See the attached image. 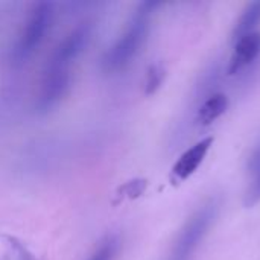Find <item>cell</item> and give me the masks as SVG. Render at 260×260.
I'll use <instances>...</instances> for the list:
<instances>
[{
  "label": "cell",
  "mask_w": 260,
  "mask_h": 260,
  "mask_svg": "<svg viewBox=\"0 0 260 260\" xmlns=\"http://www.w3.org/2000/svg\"><path fill=\"white\" fill-rule=\"evenodd\" d=\"M158 6L160 3L157 2H143L137 6L122 35L102 56L101 67L105 73H117L125 70L136 59L148 40L151 18Z\"/></svg>",
  "instance_id": "6da1fadb"
},
{
  "label": "cell",
  "mask_w": 260,
  "mask_h": 260,
  "mask_svg": "<svg viewBox=\"0 0 260 260\" xmlns=\"http://www.w3.org/2000/svg\"><path fill=\"white\" fill-rule=\"evenodd\" d=\"M55 18V5L50 2H38L29 11L14 46L9 52V62L14 67H23L40 49L49 34Z\"/></svg>",
  "instance_id": "7a4b0ae2"
},
{
  "label": "cell",
  "mask_w": 260,
  "mask_h": 260,
  "mask_svg": "<svg viewBox=\"0 0 260 260\" xmlns=\"http://www.w3.org/2000/svg\"><path fill=\"white\" fill-rule=\"evenodd\" d=\"M218 207L216 200H209L190 215L174 241L169 260H189L192 257L213 225L218 216Z\"/></svg>",
  "instance_id": "3957f363"
},
{
  "label": "cell",
  "mask_w": 260,
  "mask_h": 260,
  "mask_svg": "<svg viewBox=\"0 0 260 260\" xmlns=\"http://www.w3.org/2000/svg\"><path fill=\"white\" fill-rule=\"evenodd\" d=\"M70 87H72L70 70L46 67L34 102L35 113L43 116L53 111L69 94Z\"/></svg>",
  "instance_id": "277c9868"
},
{
  "label": "cell",
  "mask_w": 260,
  "mask_h": 260,
  "mask_svg": "<svg viewBox=\"0 0 260 260\" xmlns=\"http://www.w3.org/2000/svg\"><path fill=\"white\" fill-rule=\"evenodd\" d=\"M91 38H93V24L88 21L78 24L58 43L46 67L70 70V66L85 52Z\"/></svg>",
  "instance_id": "5b68a950"
},
{
  "label": "cell",
  "mask_w": 260,
  "mask_h": 260,
  "mask_svg": "<svg viewBox=\"0 0 260 260\" xmlns=\"http://www.w3.org/2000/svg\"><path fill=\"white\" fill-rule=\"evenodd\" d=\"M212 145H213V137H206L198 143H195L187 151H184L172 166V178L175 181H186L189 177H192L204 161Z\"/></svg>",
  "instance_id": "8992f818"
},
{
  "label": "cell",
  "mask_w": 260,
  "mask_h": 260,
  "mask_svg": "<svg viewBox=\"0 0 260 260\" xmlns=\"http://www.w3.org/2000/svg\"><path fill=\"white\" fill-rule=\"evenodd\" d=\"M260 56V32L256 30L250 35L239 38L235 43L233 53L229 61V75H238L250 67Z\"/></svg>",
  "instance_id": "52a82bcc"
},
{
  "label": "cell",
  "mask_w": 260,
  "mask_h": 260,
  "mask_svg": "<svg viewBox=\"0 0 260 260\" xmlns=\"http://www.w3.org/2000/svg\"><path fill=\"white\" fill-rule=\"evenodd\" d=\"M260 24V0L259 2H251L245 6V9L242 11L241 17L238 18V21L233 26L232 30V40L233 43H236L239 38L250 35L253 32H256V27Z\"/></svg>",
  "instance_id": "ba28073f"
},
{
  "label": "cell",
  "mask_w": 260,
  "mask_h": 260,
  "mask_svg": "<svg viewBox=\"0 0 260 260\" xmlns=\"http://www.w3.org/2000/svg\"><path fill=\"white\" fill-rule=\"evenodd\" d=\"M227 108H229V98L222 93H213L198 108L197 120L201 125H210L215 120H218L227 111Z\"/></svg>",
  "instance_id": "9c48e42d"
},
{
  "label": "cell",
  "mask_w": 260,
  "mask_h": 260,
  "mask_svg": "<svg viewBox=\"0 0 260 260\" xmlns=\"http://www.w3.org/2000/svg\"><path fill=\"white\" fill-rule=\"evenodd\" d=\"M248 169H250L251 180L248 183V187L244 197V206L247 209H251L260 201V146L251 155Z\"/></svg>",
  "instance_id": "30bf717a"
},
{
  "label": "cell",
  "mask_w": 260,
  "mask_h": 260,
  "mask_svg": "<svg viewBox=\"0 0 260 260\" xmlns=\"http://www.w3.org/2000/svg\"><path fill=\"white\" fill-rule=\"evenodd\" d=\"M120 250V239L117 235H107L94 248L87 260H116Z\"/></svg>",
  "instance_id": "8fae6325"
},
{
  "label": "cell",
  "mask_w": 260,
  "mask_h": 260,
  "mask_svg": "<svg viewBox=\"0 0 260 260\" xmlns=\"http://www.w3.org/2000/svg\"><path fill=\"white\" fill-rule=\"evenodd\" d=\"M163 79H165V70L161 69V66H158V64L151 66L145 76V93L154 94L160 88Z\"/></svg>",
  "instance_id": "7c38bea8"
},
{
  "label": "cell",
  "mask_w": 260,
  "mask_h": 260,
  "mask_svg": "<svg viewBox=\"0 0 260 260\" xmlns=\"http://www.w3.org/2000/svg\"><path fill=\"white\" fill-rule=\"evenodd\" d=\"M145 187H146V181L145 180H136V181H129L128 184H125L122 190H125V193L129 198H134V197L142 195Z\"/></svg>",
  "instance_id": "4fadbf2b"
},
{
  "label": "cell",
  "mask_w": 260,
  "mask_h": 260,
  "mask_svg": "<svg viewBox=\"0 0 260 260\" xmlns=\"http://www.w3.org/2000/svg\"><path fill=\"white\" fill-rule=\"evenodd\" d=\"M12 241V239H11ZM14 242V248L17 250V253H18V259L20 260H34L30 257V254L24 250V247L23 245H20V244H17L15 241H12Z\"/></svg>",
  "instance_id": "5bb4252c"
}]
</instances>
